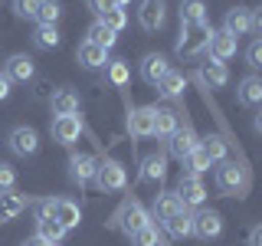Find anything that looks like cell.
Here are the masks:
<instances>
[{"label": "cell", "instance_id": "17", "mask_svg": "<svg viewBox=\"0 0 262 246\" xmlns=\"http://www.w3.org/2000/svg\"><path fill=\"white\" fill-rule=\"evenodd\" d=\"M180 210H187L184 203H180V197L174 194V191H161L158 197H154V207H151V220H170L174 213H180Z\"/></svg>", "mask_w": 262, "mask_h": 246}, {"label": "cell", "instance_id": "12", "mask_svg": "<svg viewBox=\"0 0 262 246\" xmlns=\"http://www.w3.org/2000/svg\"><path fill=\"white\" fill-rule=\"evenodd\" d=\"M223 33L229 36H246V33H252V10L249 7H233V10H226L223 16Z\"/></svg>", "mask_w": 262, "mask_h": 246}, {"label": "cell", "instance_id": "14", "mask_svg": "<svg viewBox=\"0 0 262 246\" xmlns=\"http://www.w3.org/2000/svg\"><path fill=\"white\" fill-rule=\"evenodd\" d=\"M30 197L20 194V191H4L0 194V223H10V220H16L23 210L30 207Z\"/></svg>", "mask_w": 262, "mask_h": 246}, {"label": "cell", "instance_id": "28", "mask_svg": "<svg viewBox=\"0 0 262 246\" xmlns=\"http://www.w3.org/2000/svg\"><path fill=\"white\" fill-rule=\"evenodd\" d=\"M164 227H167V233L177 236V240L193 236V213H190V210H180V213H174L170 220H164Z\"/></svg>", "mask_w": 262, "mask_h": 246}, {"label": "cell", "instance_id": "32", "mask_svg": "<svg viewBox=\"0 0 262 246\" xmlns=\"http://www.w3.org/2000/svg\"><path fill=\"white\" fill-rule=\"evenodd\" d=\"M33 43H36L39 49H56L62 43V36H59V30L56 27H49V23H39L36 33H33Z\"/></svg>", "mask_w": 262, "mask_h": 246}, {"label": "cell", "instance_id": "22", "mask_svg": "<svg viewBox=\"0 0 262 246\" xmlns=\"http://www.w3.org/2000/svg\"><path fill=\"white\" fill-rule=\"evenodd\" d=\"M49 105H53V115H79L82 98H79V92H72V89H56L53 98H49Z\"/></svg>", "mask_w": 262, "mask_h": 246}, {"label": "cell", "instance_id": "4", "mask_svg": "<svg viewBox=\"0 0 262 246\" xmlns=\"http://www.w3.org/2000/svg\"><path fill=\"white\" fill-rule=\"evenodd\" d=\"M95 187L102 194H115V191H125V184H128V171H125V164L121 161H115V158H105V161H98V168H95Z\"/></svg>", "mask_w": 262, "mask_h": 246}, {"label": "cell", "instance_id": "26", "mask_svg": "<svg viewBox=\"0 0 262 246\" xmlns=\"http://www.w3.org/2000/svg\"><path fill=\"white\" fill-rule=\"evenodd\" d=\"M200 79L207 82V86H213V89H223L226 82H229V69H226V63L207 59V63L200 66Z\"/></svg>", "mask_w": 262, "mask_h": 246}, {"label": "cell", "instance_id": "40", "mask_svg": "<svg viewBox=\"0 0 262 246\" xmlns=\"http://www.w3.org/2000/svg\"><path fill=\"white\" fill-rule=\"evenodd\" d=\"M13 184H16V171L10 168V164H0V194L13 191Z\"/></svg>", "mask_w": 262, "mask_h": 246}, {"label": "cell", "instance_id": "44", "mask_svg": "<svg viewBox=\"0 0 262 246\" xmlns=\"http://www.w3.org/2000/svg\"><path fill=\"white\" fill-rule=\"evenodd\" d=\"M249 246H262V223H256L249 230Z\"/></svg>", "mask_w": 262, "mask_h": 246}, {"label": "cell", "instance_id": "23", "mask_svg": "<svg viewBox=\"0 0 262 246\" xmlns=\"http://www.w3.org/2000/svg\"><path fill=\"white\" fill-rule=\"evenodd\" d=\"M76 59L85 66V69H102V66H108V49H102V46H95V43H79L76 49Z\"/></svg>", "mask_w": 262, "mask_h": 246}, {"label": "cell", "instance_id": "27", "mask_svg": "<svg viewBox=\"0 0 262 246\" xmlns=\"http://www.w3.org/2000/svg\"><path fill=\"white\" fill-rule=\"evenodd\" d=\"M154 89H158L164 98H180V95H184V89H187V79H184V72L167 69V76H164Z\"/></svg>", "mask_w": 262, "mask_h": 246}, {"label": "cell", "instance_id": "29", "mask_svg": "<svg viewBox=\"0 0 262 246\" xmlns=\"http://www.w3.org/2000/svg\"><path fill=\"white\" fill-rule=\"evenodd\" d=\"M200 151L210 158V164H220V161H226L229 145H226L220 135H207V138H200Z\"/></svg>", "mask_w": 262, "mask_h": 246}, {"label": "cell", "instance_id": "15", "mask_svg": "<svg viewBox=\"0 0 262 246\" xmlns=\"http://www.w3.org/2000/svg\"><path fill=\"white\" fill-rule=\"evenodd\" d=\"M4 76L10 82H30L33 76H36V66H33V59L27 53H13L10 59L4 63Z\"/></svg>", "mask_w": 262, "mask_h": 246}, {"label": "cell", "instance_id": "7", "mask_svg": "<svg viewBox=\"0 0 262 246\" xmlns=\"http://www.w3.org/2000/svg\"><path fill=\"white\" fill-rule=\"evenodd\" d=\"M174 194L180 197V203H184L187 210H190V207H203V200H207V187H203V180L193 177V174H180Z\"/></svg>", "mask_w": 262, "mask_h": 246}, {"label": "cell", "instance_id": "20", "mask_svg": "<svg viewBox=\"0 0 262 246\" xmlns=\"http://www.w3.org/2000/svg\"><path fill=\"white\" fill-rule=\"evenodd\" d=\"M207 49H210V59L226 63V59H233V56H236V36H229V33H223V30H220V33L213 30Z\"/></svg>", "mask_w": 262, "mask_h": 246}, {"label": "cell", "instance_id": "18", "mask_svg": "<svg viewBox=\"0 0 262 246\" xmlns=\"http://www.w3.org/2000/svg\"><path fill=\"white\" fill-rule=\"evenodd\" d=\"M167 69H170V63H167V56H161V53H147L141 59V79L147 86H158V82L167 76Z\"/></svg>", "mask_w": 262, "mask_h": 246}, {"label": "cell", "instance_id": "31", "mask_svg": "<svg viewBox=\"0 0 262 246\" xmlns=\"http://www.w3.org/2000/svg\"><path fill=\"white\" fill-rule=\"evenodd\" d=\"M131 246H167V240L161 236V230L154 223H147L138 233H131Z\"/></svg>", "mask_w": 262, "mask_h": 246}, {"label": "cell", "instance_id": "1", "mask_svg": "<svg viewBox=\"0 0 262 246\" xmlns=\"http://www.w3.org/2000/svg\"><path fill=\"white\" fill-rule=\"evenodd\" d=\"M147 223H154L151 213H147V210H144V203H141V200H135V197H128V200L112 213V227H115V230H121V233H128V236H131V233H138V230L147 227Z\"/></svg>", "mask_w": 262, "mask_h": 246}, {"label": "cell", "instance_id": "36", "mask_svg": "<svg viewBox=\"0 0 262 246\" xmlns=\"http://www.w3.org/2000/svg\"><path fill=\"white\" fill-rule=\"evenodd\" d=\"M62 16V7L56 4V0H39V10L33 20H39V23H49V27H56V20Z\"/></svg>", "mask_w": 262, "mask_h": 246}, {"label": "cell", "instance_id": "16", "mask_svg": "<svg viewBox=\"0 0 262 246\" xmlns=\"http://www.w3.org/2000/svg\"><path fill=\"white\" fill-rule=\"evenodd\" d=\"M53 220L59 223L66 233L69 230H76L82 223V210H79V203H72V200H66V197H56V207H53Z\"/></svg>", "mask_w": 262, "mask_h": 246}, {"label": "cell", "instance_id": "25", "mask_svg": "<svg viewBox=\"0 0 262 246\" xmlns=\"http://www.w3.org/2000/svg\"><path fill=\"white\" fill-rule=\"evenodd\" d=\"M180 27H196L207 23V4L203 0H180Z\"/></svg>", "mask_w": 262, "mask_h": 246}, {"label": "cell", "instance_id": "41", "mask_svg": "<svg viewBox=\"0 0 262 246\" xmlns=\"http://www.w3.org/2000/svg\"><path fill=\"white\" fill-rule=\"evenodd\" d=\"M53 207H56V197L36 200V220H53Z\"/></svg>", "mask_w": 262, "mask_h": 246}, {"label": "cell", "instance_id": "24", "mask_svg": "<svg viewBox=\"0 0 262 246\" xmlns=\"http://www.w3.org/2000/svg\"><path fill=\"white\" fill-rule=\"evenodd\" d=\"M177 112L174 109H154V131H151V138H158V141H167L170 135L177 131Z\"/></svg>", "mask_w": 262, "mask_h": 246}, {"label": "cell", "instance_id": "3", "mask_svg": "<svg viewBox=\"0 0 262 246\" xmlns=\"http://www.w3.org/2000/svg\"><path fill=\"white\" fill-rule=\"evenodd\" d=\"M210 36H213V27H210V23L180 27V36H177V56H184V59H193V56H200L203 49H207Z\"/></svg>", "mask_w": 262, "mask_h": 246}, {"label": "cell", "instance_id": "45", "mask_svg": "<svg viewBox=\"0 0 262 246\" xmlns=\"http://www.w3.org/2000/svg\"><path fill=\"white\" fill-rule=\"evenodd\" d=\"M20 246H53V243H46L43 236H36V233H33V236H27V240H23Z\"/></svg>", "mask_w": 262, "mask_h": 246}, {"label": "cell", "instance_id": "8", "mask_svg": "<svg viewBox=\"0 0 262 246\" xmlns=\"http://www.w3.org/2000/svg\"><path fill=\"white\" fill-rule=\"evenodd\" d=\"M138 23H141V30H147V33H158L164 23H167V4H164V0H141V7H138Z\"/></svg>", "mask_w": 262, "mask_h": 246}, {"label": "cell", "instance_id": "9", "mask_svg": "<svg viewBox=\"0 0 262 246\" xmlns=\"http://www.w3.org/2000/svg\"><path fill=\"white\" fill-rule=\"evenodd\" d=\"M223 233V213L220 210H196L193 213V236L196 240H216Z\"/></svg>", "mask_w": 262, "mask_h": 246}, {"label": "cell", "instance_id": "39", "mask_svg": "<svg viewBox=\"0 0 262 246\" xmlns=\"http://www.w3.org/2000/svg\"><path fill=\"white\" fill-rule=\"evenodd\" d=\"M246 66L249 69H259L262 66V39H252L249 49H246Z\"/></svg>", "mask_w": 262, "mask_h": 246}, {"label": "cell", "instance_id": "2", "mask_svg": "<svg viewBox=\"0 0 262 246\" xmlns=\"http://www.w3.org/2000/svg\"><path fill=\"white\" fill-rule=\"evenodd\" d=\"M216 187L226 197H243L249 191V174H246V168L236 164V161H220L216 164Z\"/></svg>", "mask_w": 262, "mask_h": 246}, {"label": "cell", "instance_id": "37", "mask_svg": "<svg viewBox=\"0 0 262 246\" xmlns=\"http://www.w3.org/2000/svg\"><path fill=\"white\" fill-rule=\"evenodd\" d=\"M108 82H112V86H118V89L128 82V63H125V59L108 63Z\"/></svg>", "mask_w": 262, "mask_h": 246}, {"label": "cell", "instance_id": "10", "mask_svg": "<svg viewBox=\"0 0 262 246\" xmlns=\"http://www.w3.org/2000/svg\"><path fill=\"white\" fill-rule=\"evenodd\" d=\"M49 131H53V138L62 148H72L79 141V135H82V118H79V115H56Z\"/></svg>", "mask_w": 262, "mask_h": 246}, {"label": "cell", "instance_id": "13", "mask_svg": "<svg viewBox=\"0 0 262 246\" xmlns=\"http://www.w3.org/2000/svg\"><path fill=\"white\" fill-rule=\"evenodd\" d=\"M128 131H131V138H151V131H154V105L131 109L128 112Z\"/></svg>", "mask_w": 262, "mask_h": 246}, {"label": "cell", "instance_id": "11", "mask_svg": "<svg viewBox=\"0 0 262 246\" xmlns=\"http://www.w3.org/2000/svg\"><path fill=\"white\" fill-rule=\"evenodd\" d=\"M95 168H98V158H95V154H89V151H76V154L69 158V177L76 180L79 187L92 184Z\"/></svg>", "mask_w": 262, "mask_h": 246}, {"label": "cell", "instance_id": "5", "mask_svg": "<svg viewBox=\"0 0 262 246\" xmlns=\"http://www.w3.org/2000/svg\"><path fill=\"white\" fill-rule=\"evenodd\" d=\"M7 141H10V151L16 158H33V154L39 151V135L33 125H16L10 135H7Z\"/></svg>", "mask_w": 262, "mask_h": 246}, {"label": "cell", "instance_id": "6", "mask_svg": "<svg viewBox=\"0 0 262 246\" xmlns=\"http://www.w3.org/2000/svg\"><path fill=\"white\" fill-rule=\"evenodd\" d=\"M196 145H200L196 131L190 128V121H184V125H177V131L167 138V154H170V158H177V161H184Z\"/></svg>", "mask_w": 262, "mask_h": 246}, {"label": "cell", "instance_id": "46", "mask_svg": "<svg viewBox=\"0 0 262 246\" xmlns=\"http://www.w3.org/2000/svg\"><path fill=\"white\" fill-rule=\"evenodd\" d=\"M128 4H131V0H112V7H121V10H125Z\"/></svg>", "mask_w": 262, "mask_h": 246}, {"label": "cell", "instance_id": "34", "mask_svg": "<svg viewBox=\"0 0 262 246\" xmlns=\"http://www.w3.org/2000/svg\"><path fill=\"white\" fill-rule=\"evenodd\" d=\"M36 236H43L46 243H62V236H66V230L56 223V220H36Z\"/></svg>", "mask_w": 262, "mask_h": 246}, {"label": "cell", "instance_id": "21", "mask_svg": "<svg viewBox=\"0 0 262 246\" xmlns=\"http://www.w3.org/2000/svg\"><path fill=\"white\" fill-rule=\"evenodd\" d=\"M236 102L246 105V109H256V105L262 102V79L259 76L239 79V86H236Z\"/></svg>", "mask_w": 262, "mask_h": 246}, {"label": "cell", "instance_id": "38", "mask_svg": "<svg viewBox=\"0 0 262 246\" xmlns=\"http://www.w3.org/2000/svg\"><path fill=\"white\" fill-rule=\"evenodd\" d=\"M39 10V0H13V13L23 16V20H33Z\"/></svg>", "mask_w": 262, "mask_h": 246}, {"label": "cell", "instance_id": "42", "mask_svg": "<svg viewBox=\"0 0 262 246\" xmlns=\"http://www.w3.org/2000/svg\"><path fill=\"white\" fill-rule=\"evenodd\" d=\"M85 4H89V10H92L95 16H102V13L112 7V0H85Z\"/></svg>", "mask_w": 262, "mask_h": 246}, {"label": "cell", "instance_id": "43", "mask_svg": "<svg viewBox=\"0 0 262 246\" xmlns=\"http://www.w3.org/2000/svg\"><path fill=\"white\" fill-rule=\"evenodd\" d=\"M10 92H13V82L0 72V102H4V98H10Z\"/></svg>", "mask_w": 262, "mask_h": 246}, {"label": "cell", "instance_id": "30", "mask_svg": "<svg viewBox=\"0 0 262 246\" xmlns=\"http://www.w3.org/2000/svg\"><path fill=\"white\" fill-rule=\"evenodd\" d=\"M85 39H89V43H95V46H102V49H112L115 43H118V33H112L102 20H95L92 27H89V36Z\"/></svg>", "mask_w": 262, "mask_h": 246}, {"label": "cell", "instance_id": "35", "mask_svg": "<svg viewBox=\"0 0 262 246\" xmlns=\"http://www.w3.org/2000/svg\"><path fill=\"white\" fill-rule=\"evenodd\" d=\"M98 20H102V23H105V27H108L112 33H121V30L128 27V13L121 10V7H108V10L98 16Z\"/></svg>", "mask_w": 262, "mask_h": 246}, {"label": "cell", "instance_id": "33", "mask_svg": "<svg viewBox=\"0 0 262 246\" xmlns=\"http://www.w3.org/2000/svg\"><path fill=\"white\" fill-rule=\"evenodd\" d=\"M184 168H187L184 174H193V177H200L203 171H210V158H207V154L200 151V145H196L193 151H190V154L184 158Z\"/></svg>", "mask_w": 262, "mask_h": 246}, {"label": "cell", "instance_id": "19", "mask_svg": "<svg viewBox=\"0 0 262 246\" xmlns=\"http://www.w3.org/2000/svg\"><path fill=\"white\" fill-rule=\"evenodd\" d=\"M167 177V151H151L141 161V180H151V184H161Z\"/></svg>", "mask_w": 262, "mask_h": 246}]
</instances>
